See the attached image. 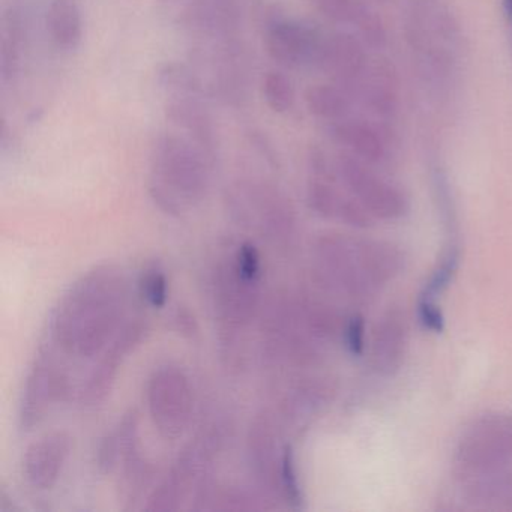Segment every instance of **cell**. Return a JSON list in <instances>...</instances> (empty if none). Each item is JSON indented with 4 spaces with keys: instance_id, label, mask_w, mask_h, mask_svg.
<instances>
[{
    "instance_id": "1",
    "label": "cell",
    "mask_w": 512,
    "mask_h": 512,
    "mask_svg": "<svg viewBox=\"0 0 512 512\" xmlns=\"http://www.w3.org/2000/svg\"><path fill=\"white\" fill-rule=\"evenodd\" d=\"M127 307V281L121 269L100 265L71 284L52 316L53 343L62 353L92 358L121 329Z\"/></svg>"
},
{
    "instance_id": "2",
    "label": "cell",
    "mask_w": 512,
    "mask_h": 512,
    "mask_svg": "<svg viewBox=\"0 0 512 512\" xmlns=\"http://www.w3.org/2000/svg\"><path fill=\"white\" fill-rule=\"evenodd\" d=\"M317 274L326 289L352 301L374 298L404 269V254L389 242L325 233L314 244Z\"/></svg>"
},
{
    "instance_id": "3",
    "label": "cell",
    "mask_w": 512,
    "mask_h": 512,
    "mask_svg": "<svg viewBox=\"0 0 512 512\" xmlns=\"http://www.w3.org/2000/svg\"><path fill=\"white\" fill-rule=\"evenodd\" d=\"M512 418L487 415L476 419L458 443L455 469L472 499L497 502L512 490Z\"/></svg>"
},
{
    "instance_id": "4",
    "label": "cell",
    "mask_w": 512,
    "mask_h": 512,
    "mask_svg": "<svg viewBox=\"0 0 512 512\" xmlns=\"http://www.w3.org/2000/svg\"><path fill=\"white\" fill-rule=\"evenodd\" d=\"M214 164L184 136L163 133L151 151L149 196L170 217H182L203 202Z\"/></svg>"
},
{
    "instance_id": "5",
    "label": "cell",
    "mask_w": 512,
    "mask_h": 512,
    "mask_svg": "<svg viewBox=\"0 0 512 512\" xmlns=\"http://www.w3.org/2000/svg\"><path fill=\"white\" fill-rule=\"evenodd\" d=\"M227 211L238 226L275 245L290 244L296 233V214L289 197L271 182L241 179L224 193Z\"/></svg>"
},
{
    "instance_id": "6",
    "label": "cell",
    "mask_w": 512,
    "mask_h": 512,
    "mask_svg": "<svg viewBox=\"0 0 512 512\" xmlns=\"http://www.w3.org/2000/svg\"><path fill=\"white\" fill-rule=\"evenodd\" d=\"M260 283L241 274L230 257L214 272L212 278V298H214L215 314L220 325L221 347L229 358L235 352V344L239 343V334L251 325L257 316L260 305Z\"/></svg>"
},
{
    "instance_id": "7",
    "label": "cell",
    "mask_w": 512,
    "mask_h": 512,
    "mask_svg": "<svg viewBox=\"0 0 512 512\" xmlns=\"http://www.w3.org/2000/svg\"><path fill=\"white\" fill-rule=\"evenodd\" d=\"M223 434L220 428L209 427L196 437L176 458L166 478L152 491L148 511H176L194 487L205 482L206 469L220 451Z\"/></svg>"
},
{
    "instance_id": "8",
    "label": "cell",
    "mask_w": 512,
    "mask_h": 512,
    "mask_svg": "<svg viewBox=\"0 0 512 512\" xmlns=\"http://www.w3.org/2000/svg\"><path fill=\"white\" fill-rule=\"evenodd\" d=\"M338 181L352 194L374 220H400L410 211L406 191L377 175L371 164L349 152H341L335 160Z\"/></svg>"
},
{
    "instance_id": "9",
    "label": "cell",
    "mask_w": 512,
    "mask_h": 512,
    "mask_svg": "<svg viewBox=\"0 0 512 512\" xmlns=\"http://www.w3.org/2000/svg\"><path fill=\"white\" fill-rule=\"evenodd\" d=\"M148 406L160 436L167 440L182 436L193 410V394L187 374L172 365L155 370L148 383Z\"/></svg>"
},
{
    "instance_id": "10",
    "label": "cell",
    "mask_w": 512,
    "mask_h": 512,
    "mask_svg": "<svg viewBox=\"0 0 512 512\" xmlns=\"http://www.w3.org/2000/svg\"><path fill=\"white\" fill-rule=\"evenodd\" d=\"M335 164H331L322 151L310 155V179L307 185V200L317 215L337 220L356 229H365L374 223L370 212L352 196L346 188L338 187Z\"/></svg>"
},
{
    "instance_id": "11",
    "label": "cell",
    "mask_w": 512,
    "mask_h": 512,
    "mask_svg": "<svg viewBox=\"0 0 512 512\" xmlns=\"http://www.w3.org/2000/svg\"><path fill=\"white\" fill-rule=\"evenodd\" d=\"M70 379L52 349L41 350L32 364L20 400L19 422L25 431L34 430L47 413L68 395Z\"/></svg>"
},
{
    "instance_id": "12",
    "label": "cell",
    "mask_w": 512,
    "mask_h": 512,
    "mask_svg": "<svg viewBox=\"0 0 512 512\" xmlns=\"http://www.w3.org/2000/svg\"><path fill=\"white\" fill-rule=\"evenodd\" d=\"M149 325L146 319H134L121 326L104 350L103 358L89 374L80 395L83 406L95 407L104 403L118 377L119 367L148 337Z\"/></svg>"
},
{
    "instance_id": "13",
    "label": "cell",
    "mask_w": 512,
    "mask_h": 512,
    "mask_svg": "<svg viewBox=\"0 0 512 512\" xmlns=\"http://www.w3.org/2000/svg\"><path fill=\"white\" fill-rule=\"evenodd\" d=\"M323 37L314 26L292 19H274L268 23L265 47L269 58L281 67H317Z\"/></svg>"
},
{
    "instance_id": "14",
    "label": "cell",
    "mask_w": 512,
    "mask_h": 512,
    "mask_svg": "<svg viewBox=\"0 0 512 512\" xmlns=\"http://www.w3.org/2000/svg\"><path fill=\"white\" fill-rule=\"evenodd\" d=\"M367 49L358 35L334 32L323 40L317 68L355 97L356 89L371 62Z\"/></svg>"
},
{
    "instance_id": "15",
    "label": "cell",
    "mask_w": 512,
    "mask_h": 512,
    "mask_svg": "<svg viewBox=\"0 0 512 512\" xmlns=\"http://www.w3.org/2000/svg\"><path fill=\"white\" fill-rule=\"evenodd\" d=\"M164 112L167 119L181 130V136L193 143L215 166L220 149L217 128L200 98L170 97Z\"/></svg>"
},
{
    "instance_id": "16",
    "label": "cell",
    "mask_w": 512,
    "mask_h": 512,
    "mask_svg": "<svg viewBox=\"0 0 512 512\" xmlns=\"http://www.w3.org/2000/svg\"><path fill=\"white\" fill-rule=\"evenodd\" d=\"M409 344L406 316L398 308H389L377 319L371 335V364L376 373L392 376L400 370Z\"/></svg>"
},
{
    "instance_id": "17",
    "label": "cell",
    "mask_w": 512,
    "mask_h": 512,
    "mask_svg": "<svg viewBox=\"0 0 512 512\" xmlns=\"http://www.w3.org/2000/svg\"><path fill=\"white\" fill-rule=\"evenodd\" d=\"M71 452V437L64 431L46 434L26 449L23 470L38 490L55 487Z\"/></svg>"
},
{
    "instance_id": "18",
    "label": "cell",
    "mask_w": 512,
    "mask_h": 512,
    "mask_svg": "<svg viewBox=\"0 0 512 512\" xmlns=\"http://www.w3.org/2000/svg\"><path fill=\"white\" fill-rule=\"evenodd\" d=\"M286 445L280 442L277 427L266 413L251 425L248 437L251 466L263 487L277 494H280L281 464Z\"/></svg>"
},
{
    "instance_id": "19",
    "label": "cell",
    "mask_w": 512,
    "mask_h": 512,
    "mask_svg": "<svg viewBox=\"0 0 512 512\" xmlns=\"http://www.w3.org/2000/svg\"><path fill=\"white\" fill-rule=\"evenodd\" d=\"M355 98H358L373 115L392 118L400 109V77L388 59H374L362 77Z\"/></svg>"
},
{
    "instance_id": "20",
    "label": "cell",
    "mask_w": 512,
    "mask_h": 512,
    "mask_svg": "<svg viewBox=\"0 0 512 512\" xmlns=\"http://www.w3.org/2000/svg\"><path fill=\"white\" fill-rule=\"evenodd\" d=\"M185 23L206 40H232L241 25L239 0H190Z\"/></svg>"
},
{
    "instance_id": "21",
    "label": "cell",
    "mask_w": 512,
    "mask_h": 512,
    "mask_svg": "<svg viewBox=\"0 0 512 512\" xmlns=\"http://www.w3.org/2000/svg\"><path fill=\"white\" fill-rule=\"evenodd\" d=\"M332 139L359 160L377 166L388 158V142L379 128L362 119L346 118L331 124Z\"/></svg>"
},
{
    "instance_id": "22",
    "label": "cell",
    "mask_w": 512,
    "mask_h": 512,
    "mask_svg": "<svg viewBox=\"0 0 512 512\" xmlns=\"http://www.w3.org/2000/svg\"><path fill=\"white\" fill-rule=\"evenodd\" d=\"M26 44V25L23 10L17 0L2 7L0 16V77L4 82L19 73Z\"/></svg>"
},
{
    "instance_id": "23",
    "label": "cell",
    "mask_w": 512,
    "mask_h": 512,
    "mask_svg": "<svg viewBox=\"0 0 512 512\" xmlns=\"http://www.w3.org/2000/svg\"><path fill=\"white\" fill-rule=\"evenodd\" d=\"M139 412L131 409L125 413L118 424L109 431L101 440L98 448L97 466L103 475L112 473L119 463H122L125 455L139 445Z\"/></svg>"
},
{
    "instance_id": "24",
    "label": "cell",
    "mask_w": 512,
    "mask_h": 512,
    "mask_svg": "<svg viewBox=\"0 0 512 512\" xmlns=\"http://www.w3.org/2000/svg\"><path fill=\"white\" fill-rule=\"evenodd\" d=\"M47 31L62 50H74L83 38V20L76 0H52L46 17Z\"/></svg>"
},
{
    "instance_id": "25",
    "label": "cell",
    "mask_w": 512,
    "mask_h": 512,
    "mask_svg": "<svg viewBox=\"0 0 512 512\" xmlns=\"http://www.w3.org/2000/svg\"><path fill=\"white\" fill-rule=\"evenodd\" d=\"M353 95L337 83L313 85L305 92L308 112L320 121L335 122L349 118Z\"/></svg>"
},
{
    "instance_id": "26",
    "label": "cell",
    "mask_w": 512,
    "mask_h": 512,
    "mask_svg": "<svg viewBox=\"0 0 512 512\" xmlns=\"http://www.w3.org/2000/svg\"><path fill=\"white\" fill-rule=\"evenodd\" d=\"M122 475L119 482L124 509L134 508L152 481V464L146 460L139 445L134 446L121 463Z\"/></svg>"
},
{
    "instance_id": "27",
    "label": "cell",
    "mask_w": 512,
    "mask_h": 512,
    "mask_svg": "<svg viewBox=\"0 0 512 512\" xmlns=\"http://www.w3.org/2000/svg\"><path fill=\"white\" fill-rule=\"evenodd\" d=\"M158 83L170 97L200 98L206 94V86L199 73L179 62H167L158 71Z\"/></svg>"
},
{
    "instance_id": "28",
    "label": "cell",
    "mask_w": 512,
    "mask_h": 512,
    "mask_svg": "<svg viewBox=\"0 0 512 512\" xmlns=\"http://www.w3.org/2000/svg\"><path fill=\"white\" fill-rule=\"evenodd\" d=\"M352 25H355L356 35L364 41L365 46L371 50H383L388 44V31L385 28L380 14L364 0H359L355 14H353Z\"/></svg>"
},
{
    "instance_id": "29",
    "label": "cell",
    "mask_w": 512,
    "mask_h": 512,
    "mask_svg": "<svg viewBox=\"0 0 512 512\" xmlns=\"http://www.w3.org/2000/svg\"><path fill=\"white\" fill-rule=\"evenodd\" d=\"M262 95L269 109L278 115L290 112L295 106L296 94L292 80L281 71L271 70L263 76Z\"/></svg>"
},
{
    "instance_id": "30",
    "label": "cell",
    "mask_w": 512,
    "mask_h": 512,
    "mask_svg": "<svg viewBox=\"0 0 512 512\" xmlns=\"http://www.w3.org/2000/svg\"><path fill=\"white\" fill-rule=\"evenodd\" d=\"M280 496L293 508H301L304 503L301 484H299L298 467H296L295 451L287 443L284 448L283 464H281Z\"/></svg>"
},
{
    "instance_id": "31",
    "label": "cell",
    "mask_w": 512,
    "mask_h": 512,
    "mask_svg": "<svg viewBox=\"0 0 512 512\" xmlns=\"http://www.w3.org/2000/svg\"><path fill=\"white\" fill-rule=\"evenodd\" d=\"M140 295L146 304L154 308H164L169 298V281L163 269L158 266L146 269L140 278Z\"/></svg>"
},
{
    "instance_id": "32",
    "label": "cell",
    "mask_w": 512,
    "mask_h": 512,
    "mask_svg": "<svg viewBox=\"0 0 512 512\" xmlns=\"http://www.w3.org/2000/svg\"><path fill=\"white\" fill-rule=\"evenodd\" d=\"M317 10L334 23H350L359 0H314Z\"/></svg>"
},
{
    "instance_id": "33",
    "label": "cell",
    "mask_w": 512,
    "mask_h": 512,
    "mask_svg": "<svg viewBox=\"0 0 512 512\" xmlns=\"http://www.w3.org/2000/svg\"><path fill=\"white\" fill-rule=\"evenodd\" d=\"M458 266V253L452 251L446 256V259L443 260L442 265L439 266L436 272H434L433 277H431L430 283L425 287V295L422 298L431 299L434 296L439 295V293L443 292L446 286H448L449 281L454 277L455 271H457Z\"/></svg>"
},
{
    "instance_id": "34",
    "label": "cell",
    "mask_w": 512,
    "mask_h": 512,
    "mask_svg": "<svg viewBox=\"0 0 512 512\" xmlns=\"http://www.w3.org/2000/svg\"><path fill=\"white\" fill-rule=\"evenodd\" d=\"M347 349L352 355L361 356L365 352V322L361 316H352L344 322L341 335Z\"/></svg>"
},
{
    "instance_id": "35",
    "label": "cell",
    "mask_w": 512,
    "mask_h": 512,
    "mask_svg": "<svg viewBox=\"0 0 512 512\" xmlns=\"http://www.w3.org/2000/svg\"><path fill=\"white\" fill-rule=\"evenodd\" d=\"M418 316L424 328L433 332H442L445 328V317L433 299L422 298L418 305Z\"/></svg>"
},
{
    "instance_id": "36",
    "label": "cell",
    "mask_w": 512,
    "mask_h": 512,
    "mask_svg": "<svg viewBox=\"0 0 512 512\" xmlns=\"http://www.w3.org/2000/svg\"><path fill=\"white\" fill-rule=\"evenodd\" d=\"M173 326L179 334L184 337H194L197 334V322L194 319L193 314L187 310V308L179 307L178 310L173 313Z\"/></svg>"
},
{
    "instance_id": "37",
    "label": "cell",
    "mask_w": 512,
    "mask_h": 512,
    "mask_svg": "<svg viewBox=\"0 0 512 512\" xmlns=\"http://www.w3.org/2000/svg\"><path fill=\"white\" fill-rule=\"evenodd\" d=\"M500 5H502L503 16H505L506 23H508L509 28L512 29V0H500Z\"/></svg>"
}]
</instances>
